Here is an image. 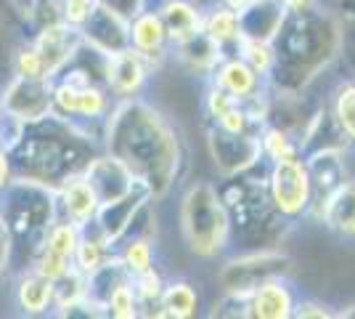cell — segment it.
<instances>
[{
	"instance_id": "6da1fadb",
	"label": "cell",
	"mask_w": 355,
	"mask_h": 319,
	"mask_svg": "<svg viewBox=\"0 0 355 319\" xmlns=\"http://www.w3.org/2000/svg\"><path fill=\"white\" fill-rule=\"evenodd\" d=\"M101 149L119 160L146 186L151 199L173 192L183 170V138L178 125L144 96L114 101L104 122Z\"/></svg>"
},
{
	"instance_id": "7a4b0ae2",
	"label": "cell",
	"mask_w": 355,
	"mask_h": 319,
	"mask_svg": "<svg viewBox=\"0 0 355 319\" xmlns=\"http://www.w3.org/2000/svg\"><path fill=\"white\" fill-rule=\"evenodd\" d=\"M273 46V69L268 88L284 93H305L326 69L340 59L342 40L334 11L324 0L308 8L286 11Z\"/></svg>"
},
{
	"instance_id": "3957f363",
	"label": "cell",
	"mask_w": 355,
	"mask_h": 319,
	"mask_svg": "<svg viewBox=\"0 0 355 319\" xmlns=\"http://www.w3.org/2000/svg\"><path fill=\"white\" fill-rule=\"evenodd\" d=\"M101 152L96 138L85 136L72 122L48 115L43 120L21 125L16 141L8 147L14 179L59 186L67 176L83 173L90 157Z\"/></svg>"
},
{
	"instance_id": "277c9868",
	"label": "cell",
	"mask_w": 355,
	"mask_h": 319,
	"mask_svg": "<svg viewBox=\"0 0 355 319\" xmlns=\"http://www.w3.org/2000/svg\"><path fill=\"white\" fill-rule=\"evenodd\" d=\"M0 215L11 237L14 266L21 272L35 263V256L40 253L48 237V229L59 218L56 192L53 186L30 179H11L0 192Z\"/></svg>"
},
{
	"instance_id": "5b68a950",
	"label": "cell",
	"mask_w": 355,
	"mask_h": 319,
	"mask_svg": "<svg viewBox=\"0 0 355 319\" xmlns=\"http://www.w3.org/2000/svg\"><path fill=\"white\" fill-rule=\"evenodd\" d=\"M178 221H180V237L191 256L215 261L228 250L234 237V224L215 183H189L180 195Z\"/></svg>"
},
{
	"instance_id": "8992f818",
	"label": "cell",
	"mask_w": 355,
	"mask_h": 319,
	"mask_svg": "<svg viewBox=\"0 0 355 319\" xmlns=\"http://www.w3.org/2000/svg\"><path fill=\"white\" fill-rule=\"evenodd\" d=\"M292 272V256L282 247H252L223 261L215 274V282L220 293L231 295H250L257 285L276 277H289Z\"/></svg>"
},
{
	"instance_id": "52a82bcc",
	"label": "cell",
	"mask_w": 355,
	"mask_h": 319,
	"mask_svg": "<svg viewBox=\"0 0 355 319\" xmlns=\"http://www.w3.org/2000/svg\"><path fill=\"white\" fill-rule=\"evenodd\" d=\"M268 199L273 211L282 215L284 221H297L311 213L313 205V183L305 160H284V163H270L266 179Z\"/></svg>"
},
{
	"instance_id": "ba28073f",
	"label": "cell",
	"mask_w": 355,
	"mask_h": 319,
	"mask_svg": "<svg viewBox=\"0 0 355 319\" xmlns=\"http://www.w3.org/2000/svg\"><path fill=\"white\" fill-rule=\"evenodd\" d=\"M207 149L212 157V165L223 179L247 173L263 163V149H260V136L257 131H241L231 133L218 125L207 128Z\"/></svg>"
},
{
	"instance_id": "9c48e42d",
	"label": "cell",
	"mask_w": 355,
	"mask_h": 319,
	"mask_svg": "<svg viewBox=\"0 0 355 319\" xmlns=\"http://www.w3.org/2000/svg\"><path fill=\"white\" fill-rule=\"evenodd\" d=\"M51 91H53V80L11 75V80L0 88V99L11 120L19 125H30L51 115Z\"/></svg>"
},
{
	"instance_id": "30bf717a",
	"label": "cell",
	"mask_w": 355,
	"mask_h": 319,
	"mask_svg": "<svg viewBox=\"0 0 355 319\" xmlns=\"http://www.w3.org/2000/svg\"><path fill=\"white\" fill-rule=\"evenodd\" d=\"M30 46L35 48L37 59L43 64V75L53 80L72 64L77 51L83 48V32L80 27H72L59 19V22L37 27L35 38H30Z\"/></svg>"
},
{
	"instance_id": "8fae6325",
	"label": "cell",
	"mask_w": 355,
	"mask_h": 319,
	"mask_svg": "<svg viewBox=\"0 0 355 319\" xmlns=\"http://www.w3.org/2000/svg\"><path fill=\"white\" fill-rule=\"evenodd\" d=\"M154 64L138 54L135 48H122L117 54L106 56L104 61V85L106 91L112 93V99H133L146 91L148 80L154 75Z\"/></svg>"
},
{
	"instance_id": "7c38bea8",
	"label": "cell",
	"mask_w": 355,
	"mask_h": 319,
	"mask_svg": "<svg viewBox=\"0 0 355 319\" xmlns=\"http://www.w3.org/2000/svg\"><path fill=\"white\" fill-rule=\"evenodd\" d=\"M77 243H80V227L67 218H56L53 227L48 229V237H45L40 253L35 256L32 266L56 282L61 274H67L74 266Z\"/></svg>"
},
{
	"instance_id": "4fadbf2b",
	"label": "cell",
	"mask_w": 355,
	"mask_h": 319,
	"mask_svg": "<svg viewBox=\"0 0 355 319\" xmlns=\"http://www.w3.org/2000/svg\"><path fill=\"white\" fill-rule=\"evenodd\" d=\"M83 43L104 56H112L122 48L130 46V22L119 14L109 11L106 6L96 3L90 16L83 22Z\"/></svg>"
},
{
	"instance_id": "5bb4252c",
	"label": "cell",
	"mask_w": 355,
	"mask_h": 319,
	"mask_svg": "<svg viewBox=\"0 0 355 319\" xmlns=\"http://www.w3.org/2000/svg\"><path fill=\"white\" fill-rule=\"evenodd\" d=\"M207 83L223 88L225 93H231V96H234L236 101H241V104L268 91L266 77L257 75L247 61L239 59L236 54H231V51L218 61V67L212 69V75L207 77Z\"/></svg>"
},
{
	"instance_id": "9a60e30c",
	"label": "cell",
	"mask_w": 355,
	"mask_h": 319,
	"mask_svg": "<svg viewBox=\"0 0 355 319\" xmlns=\"http://www.w3.org/2000/svg\"><path fill=\"white\" fill-rule=\"evenodd\" d=\"M56 192V208H59V218H67L77 227H85L96 218V213L101 208V199L93 192L85 173H72L67 176L59 186H53Z\"/></svg>"
},
{
	"instance_id": "2e32d148",
	"label": "cell",
	"mask_w": 355,
	"mask_h": 319,
	"mask_svg": "<svg viewBox=\"0 0 355 319\" xmlns=\"http://www.w3.org/2000/svg\"><path fill=\"white\" fill-rule=\"evenodd\" d=\"M148 199H151V195H148L146 186L135 183L128 195L112 199V202H101V208H98L93 221H96V227L101 229V234L112 243V247H117V243L125 237V231L133 224L135 213L141 211Z\"/></svg>"
},
{
	"instance_id": "e0dca14e",
	"label": "cell",
	"mask_w": 355,
	"mask_h": 319,
	"mask_svg": "<svg viewBox=\"0 0 355 319\" xmlns=\"http://www.w3.org/2000/svg\"><path fill=\"white\" fill-rule=\"evenodd\" d=\"M130 48L144 54L154 64V69H159L164 61L170 59V48H173L170 38H167L162 19L151 3L130 19Z\"/></svg>"
},
{
	"instance_id": "ac0fdd59",
	"label": "cell",
	"mask_w": 355,
	"mask_h": 319,
	"mask_svg": "<svg viewBox=\"0 0 355 319\" xmlns=\"http://www.w3.org/2000/svg\"><path fill=\"white\" fill-rule=\"evenodd\" d=\"M297 295L286 277L268 279L247 295V319H292Z\"/></svg>"
},
{
	"instance_id": "d6986e66",
	"label": "cell",
	"mask_w": 355,
	"mask_h": 319,
	"mask_svg": "<svg viewBox=\"0 0 355 319\" xmlns=\"http://www.w3.org/2000/svg\"><path fill=\"white\" fill-rule=\"evenodd\" d=\"M313 218H318L334 237L355 243V179H345L318 205Z\"/></svg>"
},
{
	"instance_id": "ffe728a7",
	"label": "cell",
	"mask_w": 355,
	"mask_h": 319,
	"mask_svg": "<svg viewBox=\"0 0 355 319\" xmlns=\"http://www.w3.org/2000/svg\"><path fill=\"white\" fill-rule=\"evenodd\" d=\"M83 173H85V179L90 181L93 192L98 195L101 202H112V199L128 195L138 183L133 179V173L122 165L119 160H114L112 154H106L104 149L96 157H90V163L85 165Z\"/></svg>"
},
{
	"instance_id": "44dd1931",
	"label": "cell",
	"mask_w": 355,
	"mask_h": 319,
	"mask_svg": "<svg viewBox=\"0 0 355 319\" xmlns=\"http://www.w3.org/2000/svg\"><path fill=\"white\" fill-rule=\"evenodd\" d=\"M345 152L347 149H318V152H311L302 157L313 183V205L308 215L318 211V205L347 179V167H345V160H342Z\"/></svg>"
},
{
	"instance_id": "7402d4cb",
	"label": "cell",
	"mask_w": 355,
	"mask_h": 319,
	"mask_svg": "<svg viewBox=\"0 0 355 319\" xmlns=\"http://www.w3.org/2000/svg\"><path fill=\"white\" fill-rule=\"evenodd\" d=\"M225 54H228V51H223V48L218 46L212 38H207L202 30L170 48V56L178 61V67H183L189 75H196V77L212 75V69L218 67V61H220Z\"/></svg>"
},
{
	"instance_id": "603a6c76",
	"label": "cell",
	"mask_w": 355,
	"mask_h": 319,
	"mask_svg": "<svg viewBox=\"0 0 355 319\" xmlns=\"http://www.w3.org/2000/svg\"><path fill=\"white\" fill-rule=\"evenodd\" d=\"M53 293H56L53 279L45 277L43 272H37L35 266L21 269L19 277H16V288H14L16 306L27 317H40V314L53 311Z\"/></svg>"
},
{
	"instance_id": "cb8c5ba5",
	"label": "cell",
	"mask_w": 355,
	"mask_h": 319,
	"mask_svg": "<svg viewBox=\"0 0 355 319\" xmlns=\"http://www.w3.org/2000/svg\"><path fill=\"white\" fill-rule=\"evenodd\" d=\"M151 6L157 8V14L162 19L170 46H175L202 30L205 6H199L196 0H154Z\"/></svg>"
},
{
	"instance_id": "d4e9b609",
	"label": "cell",
	"mask_w": 355,
	"mask_h": 319,
	"mask_svg": "<svg viewBox=\"0 0 355 319\" xmlns=\"http://www.w3.org/2000/svg\"><path fill=\"white\" fill-rule=\"evenodd\" d=\"M286 8L279 0H252L247 8L239 11V35L254 40H273L282 27Z\"/></svg>"
},
{
	"instance_id": "484cf974",
	"label": "cell",
	"mask_w": 355,
	"mask_h": 319,
	"mask_svg": "<svg viewBox=\"0 0 355 319\" xmlns=\"http://www.w3.org/2000/svg\"><path fill=\"white\" fill-rule=\"evenodd\" d=\"M114 253L112 243L101 234V229L96 227V221H90L85 227H80V243L74 250V269L88 277L90 272H96L109 256Z\"/></svg>"
},
{
	"instance_id": "4316f807",
	"label": "cell",
	"mask_w": 355,
	"mask_h": 319,
	"mask_svg": "<svg viewBox=\"0 0 355 319\" xmlns=\"http://www.w3.org/2000/svg\"><path fill=\"white\" fill-rule=\"evenodd\" d=\"M326 109L331 115L334 125L340 128L347 147H355V75L337 83V88L329 93Z\"/></svg>"
},
{
	"instance_id": "83f0119b",
	"label": "cell",
	"mask_w": 355,
	"mask_h": 319,
	"mask_svg": "<svg viewBox=\"0 0 355 319\" xmlns=\"http://www.w3.org/2000/svg\"><path fill=\"white\" fill-rule=\"evenodd\" d=\"M202 32L212 38L223 51H234L236 40L241 38L239 35V14L225 8L218 0H212L202 14Z\"/></svg>"
},
{
	"instance_id": "f1b7e54d",
	"label": "cell",
	"mask_w": 355,
	"mask_h": 319,
	"mask_svg": "<svg viewBox=\"0 0 355 319\" xmlns=\"http://www.w3.org/2000/svg\"><path fill=\"white\" fill-rule=\"evenodd\" d=\"M162 317L191 319L199 314V293L189 279H167L159 298Z\"/></svg>"
},
{
	"instance_id": "f546056e",
	"label": "cell",
	"mask_w": 355,
	"mask_h": 319,
	"mask_svg": "<svg viewBox=\"0 0 355 319\" xmlns=\"http://www.w3.org/2000/svg\"><path fill=\"white\" fill-rule=\"evenodd\" d=\"M114 253H117V259L122 261V266L128 269L130 277L157 266V243H154L151 234H128V237H122L119 245L114 247Z\"/></svg>"
},
{
	"instance_id": "4dcf8cb0",
	"label": "cell",
	"mask_w": 355,
	"mask_h": 319,
	"mask_svg": "<svg viewBox=\"0 0 355 319\" xmlns=\"http://www.w3.org/2000/svg\"><path fill=\"white\" fill-rule=\"evenodd\" d=\"M257 136H260L263 160H266L268 165H270V163H284V160H300V157H302L297 138L292 136L286 128L276 125V122H266V125H260Z\"/></svg>"
},
{
	"instance_id": "1f68e13d",
	"label": "cell",
	"mask_w": 355,
	"mask_h": 319,
	"mask_svg": "<svg viewBox=\"0 0 355 319\" xmlns=\"http://www.w3.org/2000/svg\"><path fill=\"white\" fill-rule=\"evenodd\" d=\"M56 293H53V314L56 317H74V311L85 304V274L69 269L67 274H61L53 282Z\"/></svg>"
},
{
	"instance_id": "d6a6232c",
	"label": "cell",
	"mask_w": 355,
	"mask_h": 319,
	"mask_svg": "<svg viewBox=\"0 0 355 319\" xmlns=\"http://www.w3.org/2000/svg\"><path fill=\"white\" fill-rule=\"evenodd\" d=\"M130 282H133L135 298L141 304V317H157V306H159L164 282H167L162 277V272L157 266H151L146 272L130 277Z\"/></svg>"
},
{
	"instance_id": "836d02e7",
	"label": "cell",
	"mask_w": 355,
	"mask_h": 319,
	"mask_svg": "<svg viewBox=\"0 0 355 319\" xmlns=\"http://www.w3.org/2000/svg\"><path fill=\"white\" fill-rule=\"evenodd\" d=\"M329 8L334 11L337 24H340V59L347 61V67L355 75V0H334Z\"/></svg>"
},
{
	"instance_id": "e575fe53",
	"label": "cell",
	"mask_w": 355,
	"mask_h": 319,
	"mask_svg": "<svg viewBox=\"0 0 355 319\" xmlns=\"http://www.w3.org/2000/svg\"><path fill=\"white\" fill-rule=\"evenodd\" d=\"M231 54H236L239 59H244L257 75L268 80L270 69H273V46L268 40H254V38H239L236 46Z\"/></svg>"
},
{
	"instance_id": "d590c367",
	"label": "cell",
	"mask_w": 355,
	"mask_h": 319,
	"mask_svg": "<svg viewBox=\"0 0 355 319\" xmlns=\"http://www.w3.org/2000/svg\"><path fill=\"white\" fill-rule=\"evenodd\" d=\"M106 317H114V319H135L141 317V304L135 298V290L133 282H122L106 301Z\"/></svg>"
},
{
	"instance_id": "8d00e7d4",
	"label": "cell",
	"mask_w": 355,
	"mask_h": 319,
	"mask_svg": "<svg viewBox=\"0 0 355 319\" xmlns=\"http://www.w3.org/2000/svg\"><path fill=\"white\" fill-rule=\"evenodd\" d=\"M236 104L239 101L231 96V93H225L223 88L207 83V91H205V115H207L209 122H215L220 115H225L231 106H236Z\"/></svg>"
},
{
	"instance_id": "74e56055",
	"label": "cell",
	"mask_w": 355,
	"mask_h": 319,
	"mask_svg": "<svg viewBox=\"0 0 355 319\" xmlns=\"http://www.w3.org/2000/svg\"><path fill=\"white\" fill-rule=\"evenodd\" d=\"M209 317H247V295L220 293V301L212 304Z\"/></svg>"
},
{
	"instance_id": "f35d334b",
	"label": "cell",
	"mask_w": 355,
	"mask_h": 319,
	"mask_svg": "<svg viewBox=\"0 0 355 319\" xmlns=\"http://www.w3.org/2000/svg\"><path fill=\"white\" fill-rule=\"evenodd\" d=\"M295 319H331L337 317V311H331V306L315 298H297L295 304Z\"/></svg>"
},
{
	"instance_id": "ab89813d",
	"label": "cell",
	"mask_w": 355,
	"mask_h": 319,
	"mask_svg": "<svg viewBox=\"0 0 355 319\" xmlns=\"http://www.w3.org/2000/svg\"><path fill=\"white\" fill-rule=\"evenodd\" d=\"M14 269V253H11V237H8V229H6V221L0 215V282L11 274Z\"/></svg>"
},
{
	"instance_id": "60d3db41",
	"label": "cell",
	"mask_w": 355,
	"mask_h": 319,
	"mask_svg": "<svg viewBox=\"0 0 355 319\" xmlns=\"http://www.w3.org/2000/svg\"><path fill=\"white\" fill-rule=\"evenodd\" d=\"M96 3H101V6H106L109 11H114V14H119L122 19H133L141 8H146L148 0H96Z\"/></svg>"
},
{
	"instance_id": "b9f144b4",
	"label": "cell",
	"mask_w": 355,
	"mask_h": 319,
	"mask_svg": "<svg viewBox=\"0 0 355 319\" xmlns=\"http://www.w3.org/2000/svg\"><path fill=\"white\" fill-rule=\"evenodd\" d=\"M19 131H21V125L6 115V109H3V99H0V144L8 149V147L16 141V136H19Z\"/></svg>"
},
{
	"instance_id": "7bdbcfd3",
	"label": "cell",
	"mask_w": 355,
	"mask_h": 319,
	"mask_svg": "<svg viewBox=\"0 0 355 319\" xmlns=\"http://www.w3.org/2000/svg\"><path fill=\"white\" fill-rule=\"evenodd\" d=\"M14 179V173H11V160H8V149L0 144V192L8 186V181Z\"/></svg>"
},
{
	"instance_id": "ee69618b",
	"label": "cell",
	"mask_w": 355,
	"mask_h": 319,
	"mask_svg": "<svg viewBox=\"0 0 355 319\" xmlns=\"http://www.w3.org/2000/svg\"><path fill=\"white\" fill-rule=\"evenodd\" d=\"M286 11H297V8H308L313 3H318V0H279Z\"/></svg>"
},
{
	"instance_id": "f6af8a7d",
	"label": "cell",
	"mask_w": 355,
	"mask_h": 319,
	"mask_svg": "<svg viewBox=\"0 0 355 319\" xmlns=\"http://www.w3.org/2000/svg\"><path fill=\"white\" fill-rule=\"evenodd\" d=\"M218 3H223V6H225V8H231V11H241V8H247V6H250L252 0H218Z\"/></svg>"
},
{
	"instance_id": "bcb514c9",
	"label": "cell",
	"mask_w": 355,
	"mask_h": 319,
	"mask_svg": "<svg viewBox=\"0 0 355 319\" xmlns=\"http://www.w3.org/2000/svg\"><path fill=\"white\" fill-rule=\"evenodd\" d=\"M337 317H342V319H355V304L353 306H345L342 311H337Z\"/></svg>"
},
{
	"instance_id": "7dc6e473",
	"label": "cell",
	"mask_w": 355,
	"mask_h": 319,
	"mask_svg": "<svg viewBox=\"0 0 355 319\" xmlns=\"http://www.w3.org/2000/svg\"><path fill=\"white\" fill-rule=\"evenodd\" d=\"M14 3L19 6V8H21V11H24V14H27V11L32 8V3H35V0H14Z\"/></svg>"
},
{
	"instance_id": "c3c4849f",
	"label": "cell",
	"mask_w": 355,
	"mask_h": 319,
	"mask_svg": "<svg viewBox=\"0 0 355 319\" xmlns=\"http://www.w3.org/2000/svg\"><path fill=\"white\" fill-rule=\"evenodd\" d=\"M148 3H154V0H148Z\"/></svg>"
}]
</instances>
